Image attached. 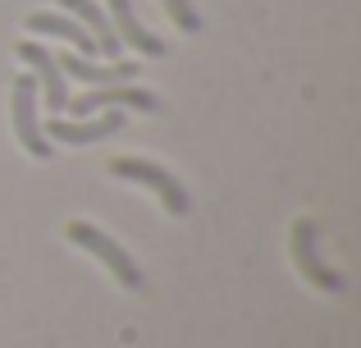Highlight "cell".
Listing matches in <instances>:
<instances>
[{"mask_svg": "<svg viewBox=\"0 0 361 348\" xmlns=\"http://www.w3.org/2000/svg\"><path fill=\"white\" fill-rule=\"evenodd\" d=\"M160 5H165V14L174 18V23L183 28V32H197V28H202V18H197L192 0H160Z\"/></svg>", "mask_w": 361, "mask_h": 348, "instance_id": "obj_12", "label": "cell"}, {"mask_svg": "<svg viewBox=\"0 0 361 348\" xmlns=\"http://www.w3.org/2000/svg\"><path fill=\"white\" fill-rule=\"evenodd\" d=\"M119 128H123L119 110H101V115H82V119L51 115V124H42V133L51 138V143H64V147H87V143H106Z\"/></svg>", "mask_w": 361, "mask_h": 348, "instance_id": "obj_5", "label": "cell"}, {"mask_svg": "<svg viewBox=\"0 0 361 348\" xmlns=\"http://www.w3.org/2000/svg\"><path fill=\"white\" fill-rule=\"evenodd\" d=\"M23 23H27V32L60 37V42L78 46L82 55H101V51H97V42H92V32H87V28L78 23V18H69V14H55V9H37V14H27Z\"/></svg>", "mask_w": 361, "mask_h": 348, "instance_id": "obj_11", "label": "cell"}, {"mask_svg": "<svg viewBox=\"0 0 361 348\" xmlns=\"http://www.w3.org/2000/svg\"><path fill=\"white\" fill-rule=\"evenodd\" d=\"M14 55L27 64V69H32L37 97L51 106V115H64V106H69V83H64V73H60V64H55V55L46 51V46H37V42H18Z\"/></svg>", "mask_w": 361, "mask_h": 348, "instance_id": "obj_4", "label": "cell"}, {"mask_svg": "<svg viewBox=\"0 0 361 348\" xmlns=\"http://www.w3.org/2000/svg\"><path fill=\"white\" fill-rule=\"evenodd\" d=\"M60 9H64V14H73L82 28H87L92 42H97V51L106 55V60H110V55H123V42L115 37V23L106 18V9H101L97 0H60Z\"/></svg>", "mask_w": 361, "mask_h": 348, "instance_id": "obj_9", "label": "cell"}, {"mask_svg": "<svg viewBox=\"0 0 361 348\" xmlns=\"http://www.w3.org/2000/svg\"><path fill=\"white\" fill-rule=\"evenodd\" d=\"M64 239L78 243V248H87L92 257H97V261H101V266H106L110 275L119 280L123 289H142V270H137V261H133L115 239H106V229H97V224H87V220H69Z\"/></svg>", "mask_w": 361, "mask_h": 348, "instance_id": "obj_2", "label": "cell"}, {"mask_svg": "<svg viewBox=\"0 0 361 348\" xmlns=\"http://www.w3.org/2000/svg\"><path fill=\"white\" fill-rule=\"evenodd\" d=\"M60 73L73 83H87V88H115V83H133L137 78V64L133 60H115V64H97L87 55H60Z\"/></svg>", "mask_w": 361, "mask_h": 348, "instance_id": "obj_8", "label": "cell"}, {"mask_svg": "<svg viewBox=\"0 0 361 348\" xmlns=\"http://www.w3.org/2000/svg\"><path fill=\"white\" fill-rule=\"evenodd\" d=\"M110 174H115V179H128V184L151 188V193L165 202L169 215H188V206H192V202H188V188L178 184L165 165H156V161H142V156H115V161H110Z\"/></svg>", "mask_w": 361, "mask_h": 348, "instance_id": "obj_1", "label": "cell"}, {"mask_svg": "<svg viewBox=\"0 0 361 348\" xmlns=\"http://www.w3.org/2000/svg\"><path fill=\"white\" fill-rule=\"evenodd\" d=\"M115 106H137V110H156V92L147 88H133V83H115V88H97V92H78V97L69 101V115L82 119V115H101V110H115Z\"/></svg>", "mask_w": 361, "mask_h": 348, "instance_id": "obj_7", "label": "cell"}, {"mask_svg": "<svg viewBox=\"0 0 361 348\" xmlns=\"http://www.w3.org/2000/svg\"><path fill=\"white\" fill-rule=\"evenodd\" d=\"M288 248H293V266L307 275V284L325 289V294H343V275L329 270L325 261H320V252H316V220H298L293 224Z\"/></svg>", "mask_w": 361, "mask_h": 348, "instance_id": "obj_6", "label": "cell"}, {"mask_svg": "<svg viewBox=\"0 0 361 348\" xmlns=\"http://www.w3.org/2000/svg\"><path fill=\"white\" fill-rule=\"evenodd\" d=\"M110 23H115V37H119V42L133 46V51H142L147 60L165 55V42H160L156 32H147V28H142V18L133 14V0H110Z\"/></svg>", "mask_w": 361, "mask_h": 348, "instance_id": "obj_10", "label": "cell"}, {"mask_svg": "<svg viewBox=\"0 0 361 348\" xmlns=\"http://www.w3.org/2000/svg\"><path fill=\"white\" fill-rule=\"evenodd\" d=\"M14 101H9V110H14V133H18V147H23L27 156H37V161H46L51 156V138L42 133V124H37V78L32 73H23V78H14Z\"/></svg>", "mask_w": 361, "mask_h": 348, "instance_id": "obj_3", "label": "cell"}]
</instances>
